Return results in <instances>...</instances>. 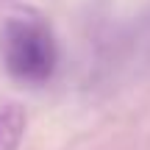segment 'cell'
<instances>
[{
	"mask_svg": "<svg viewBox=\"0 0 150 150\" xmlns=\"http://www.w3.org/2000/svg\"><path fill=\"white\" fill-rule=\"evenodd\" d=\"M28 128V114L20 103L0 106V150H20Z\"/></svg>",
	"mask_w": 150,
	"mask_h": 150,
	"instance_id": "obj_2",
	"label": "cell"
},
{
	"mask_svg": "<svg viewBox=\"0 0 150 150\" xmlns=\"http://www.w3.org/2000/svg\"><path fill=\"white\" fill-rule=\"evenodd\" d=\"M0 59L17 83L42 86L59 70V42L47 20L33 11L6 17L0 28Z\"/></svg>",
	"mask_w": 150,
	"mask_h": 150,
	"instance_id": "obj_1",
	"label": "cell"
},
{
	"mask_svg": "<svg viewBox=\"0 0 150 150\" xmlns=\"http://www.w3.org/2000/svg\"><path fill=\"white\" fill-rule=\"evenodd\" d=\"M128 61L136 72L150 75V8L142 14L128 36Z\"/></svg>",
	"mask_w": 150,
	"mask_h": 150,
	"instance_id": "obj_3",
	"label": "cell"
}]
</instances>
